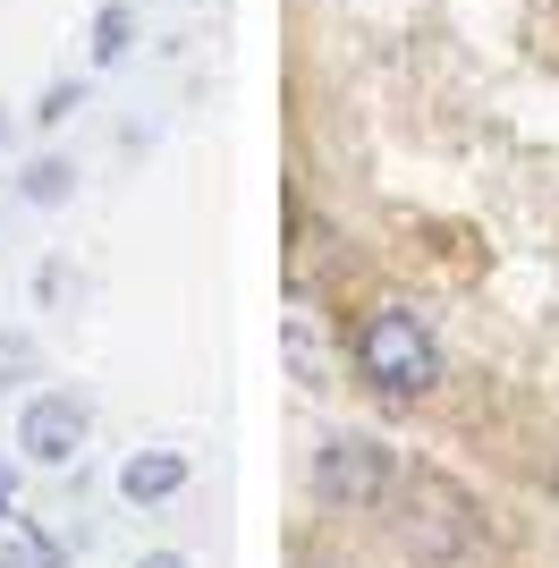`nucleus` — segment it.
<instances>
[{
    "label": "nucleus",
    "instance_id": "nucleus-1",
    "mask_svg": "<svg viewBox=\"0 0 559 568\" xmlns=\"http://www.w3.org/2000/svg\"><path fill=\"white\" fill-rule=\"evenodd\" d=\"M356 374L373 390H390V399H424L441 382V339L416 306H373L365 332H356Z\"/></svg>",
    "mask_w": 559,
    "mask_h": 568
},
{
    "label": "nucleus",
    "instance_id": "nucleus-2",
    "mask_svg": "<svg viewBox=\"0 0 559 568\" xmlns=\"http://www.w3.org/2000/svg\"><path fill=\"white\" fill-rule=\"evenodd\" d=\"M314 493L331 509H373V500L390 493V450L365 442V433H331L323 450H314Z\"/></svg>",
    "mask_w": 559,
    "mask_h": 568
},
{
    "label": "nucleus",
    "instance_id": "nucleus-3",
    "mask_svg": "<svg viewBox=\"0 0 559 568\" xmlns=\"http://www.w3.org/2000/svg\"><path fill=\"white\" fill-rule=\"evenodd\" d=\"M85 442H93L85 390H34V399L18 407V450L34 458V467H69Z\"/></svg>",
    "mask_w": 559,
    "mask_h": 568
},
{
    "label": "nucleus",
    "instance_id": "nucleus-4",
    "mask_svg": "<svg viewBox=\"0 0 559 568\" xmlns=\"http://www.w3.org/2000/svg\"><path fill=\"white\" fill-rule=\"evenodd\" d=\"M119 493L136 500V509H153V500H179V493H186V450H136L128 467H119Z\"/></svg>",
    "mask_w": 559,
    "mask_h": 568
},
{
    "label": "nucleus",
    "instance_id": "nucleus-5",
    "mask_svg": "<svg viewBox=\"0 0 559 568\" xmlns=\"http://www.w3.org/2000/svg\"><path fill=\"white\" fill-rule=\"evenodd\" d=\"M18 195H26V204H69V195H77V170L60 162V153H43V162H26Z\"/></svg>",
    "mask_w": 559,
    "mask_h": 568
},
{
    "label": "nucleus",
    "instance_id": "nucleus-6",
    "mask_svg": "<svg viewBox=\"0 0 559 568\" xmlns=\"http://www.w3.org/2000/svg\"><path fill=\"white\" fill-rule=\"evenodd\" d=\"M128 34H136V18H128V9H102V18H93V60H128Z\"/></svg>",
    "mask_w": 559,
    "mask_h": 568
},
{
    "label": "nucleus",
    "instance_id": "nucleus-7",
    "mask_svg": "<svg viewBox=\"0 0 559 568\" xmlns=\"http://www.w3.org/2000/svg\"><path fill=\"white\" fill-rule=\"evenodd\" d=\"M34 365H43V348H34L26 332L0 339V390H9V382H34Z\"/></svg>",
    "mask_w": 559,
    "mask_h": 568
},
{
    "label": "nucleus",
    "instance_id": "nucleus-8",
    "mask_svg": "<svg viewBox=\"0 0 559 568\" xmlns=\"http://www.w3.org/2000/svg\"><path fill=\"white\" fill-rule=\"evenodd\" d=\"M77 102H85V85H51V94H43V111H34V119H69Z\"/></svg>",
    "mask_w": 559,
    "mask_h": 568
},
{
    "label": "nucleus",
    "instance_id": "nucleus-9",
    "mask_svg": "<svg viewBox=\"0 0 559 568\" xmlns=\"http://www.w3.org/2000/svg\"><path fill=\"white\" fill-rule=\"evenodd\" d=\"M136 568H195V560H186V551H144Z\"/></svg>",
    "mask_w": 559,
    "mask_h": 568
},
{
    "label": "nucleus",
    "instance_id": "nucleus-10",
    "mask_svg": "<svg viewBox=\"0 0 559 568\" xmlns=\"http://www.w3.org/2000/svg\"><path fill=\"white\" fill-rule=\"evenodd\" d=\"M0 136H9V119H0Z\"/></svg>",
    "mask_w": 559,
    "mask_h": 568
}]
</instances>
